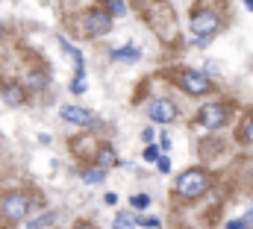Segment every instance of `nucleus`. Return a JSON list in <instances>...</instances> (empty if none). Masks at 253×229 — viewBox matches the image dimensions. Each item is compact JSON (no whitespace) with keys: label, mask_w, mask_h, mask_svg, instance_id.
Here are the masks:
<instances>
[{"label":"nucleus","mask_w":253,"mask_h":229,"mask_svg":"<svg viewBox=\"0 0 253 229\" xmlns=\"http://www.w3.org/2000/svg\"><path fill=\"white\" fill-rule=\"evenodd\" d=\"M3 100L9 103V106H21V100H24V91H21V85H3Z\"/></svg>","instance_id":"1a4fd4ad"},{"label":"nucleus","mask_w":253,"mask_h":229,"mask_svg":"<svg viewBox=\"0 0 253 229\" xmlns=\"http://www.w3.org/2000/svg\"><path fill=\"white\" fill-rule=\"evenodd\" d=\"M109 15H115V18H121V15H126L124 0H109Z\"/></svg>","instance_id":"ddd939ff"},{"label":"nucleus","mask_w":253,"mask_h":229,"mask_svg":"<svg viewBox=\"0 0 253 229\" xmlns=\"http://www.w3.org/2000/svg\"><path fill=\"white\" fill-rule=\"evenodd\" d=\"M156 165H159V171H162V173L171 171V159H168V156H159V159H156Z\"/></svg>","instance_id":"6ab92c4d"},{"label":"nucleus","mask_w":253,"mask_h":229,"mask_svg":"<svg viewBox=\"0 0 253 229\" xmlns=\"http://www.w3.org/2000/svg\"><path fill=\"white\" fill-rule=\"evenodd\" d=\"M132 227H138V221H135L129 212H121V215L115 218V229H132Z\"/></svg>","instance_id":"9b49d317"},{"label":"nucleus","mask_w":253,"mask_h":229,"mask_svg":"<svg viewBox=\"0 0 253 229\" xmlns=\"http://www.w3.org/2000/svg\"><path fill=\"white\" fill-rule=\"evenodd\" d=\"M97 162H100V168H109V165L115 162V156H112V150H109V147H103V150H100V156H97Z\"/></svg>","instance_id":"2eb2a0df"},{"label":"nucleus","mask_w":253,"mask_h":229,"mask_svg":"<svg viewBox=\"0 0 253 229\" xmlns=\"http://www.w3.org/2000/svg\"><path fill=\"white\" fill-rule=\"evenodd\" d=\"M227 229H248V227H245V221H230Z\"/></svg>","instance_id":"4be33fe9"},{"label":"nucleus","mask_w":253,"mask_h":229,"mask_svg":"<svg viewBox=\"0 0 253 229\" xmlns=\"http://www.w3.org/2000/svg\"><path fill=\"white\" fill-rule=\"evenodd\" d=\"M147 112H150V117H153L156 123H171V120H177V106H174L171 100H153Z\"/></svg>","instance_id":"39448f33"},{"label":"nucleus","mask_w":253,"mask_h":229,"mask_svg":"<svg viewBox=\"0 0 253 229\" xmlns=\"http://www.w3.org/2000/svg\"><path fill=\"white\" fill-rule=\"evenodd\" d=\"M242 132H245V141H251V144H253V120L245 123V129H242Z\"/></svg>","instance_id":"412c9836"},{"label":"nucleus","mask_w":253,"mask_h":229,"mask_svg":"<svg viewBox=\"0 0 253 229\" xmlns=\"http://www.w3.org/2000/svg\"><path fill=\"white\" fill-rule=\"evenodd\" d=\"M138 227H147V229H156V227H159V221H156V218H141V221H138Z\"/></svg>","instance_id":"aec40b11"},{"label":"nucleus","mask_w":253,"mask_h":229,"mask_svg":"<svg viewBox=\"0 0 253 229\" xmlns=\"http://www.w3.org/2000/svg\"><path fill=\"white\" fill-rule=\"evenodd\" d=\"M200 120H203V126H209V129H221L224 120H227V109H224L221 103H209V106L200 109Z\"/></svg>","instance_id":"20e7f679"},{"label":"nucleus","mask_w":253,"mask_h":229,"mask_svg":"<svg viewBox=\"0 0 253 229\" xmlns=\"http://www.w3.org/2000/svg\"><path fill=\"white\" fill-rule=\"evenodd\" d=\"M141 138H144V141L150 144V141H153V129H144V132H141Z\"/></svg>","instance_id":"5701e85b"},{"label":"nucleus","mask_w":253,"mask_h":229,"mask_svg":"<svg viewBox=\"0 0 253 229\" xmlns=\"http://www.w3.org/2000/svg\"><path fill=\"white\" fill-rule=\"evenodd\" d=\"M129 206L141 212V209H147V206H150V197H147V194H132V197H129Z\"/></svg>","instance_id":"f8f14e48"},{"label":"nucleus","mask_w":253,"mask_h":229,"mask_svg":"<svg viewBox=\"0 0 253 229\" xmlns=\"http://www.w3.org/2000/svg\"><path fill=\"white\" fill-rule=\"evenodd\" d=\"M109 27H112V15L97 12V9H91V12L85 15V30H88L91 36H106Z\"/></svg>","instance_id":"7ed1b4c3"},{"label":"nucleus","mask_w":253,"mask_h":229,"mask_svg":"<svg viewBox=\"0 0 253 229\" xmlns=\"http://www.w3.org/2000/svg\"><path fill=\"white\" fill-rule=\"evenodd\" d=\"M100 179H103V168H94V171L85 173V182H88V185H91V182H100Z\"/></svg>","instance_id":"f3484780"},{"label":"nucleus","mask_w":253,"mask_h":229,"mask_svg":"<svg viewBox=\"0 0 253 229\" xmlns=\"http://www.w3.org/2000/svg\"><path fill=\"white\" fill-rule=\"evenodd\" d=\"M71 91H74V94H83V91H85V74H77V76H74Z\"/></svg>","instance_id":"4468645a"},{"label":"nucleus","mask_w":253,"mask_h":229,"mask_svg":"<svg viewBox=\"0 0 253 229\" xmlns=\"http://www.w3.org/2000/svg\"><path fill=\"white\" fill-rule=\"evenodd\" d=\"M77 229H91V227H77Z\"/></svg>","instance_id":"a878e982"},{"label":"nucleus","mask_w":253,"mask_h":229,"mask_svg":"<svg viewBox=\"0 0 253 229\" xmlns=\"http://www.w3.org/2000/svg\"><path fill=\"white\" fill-rule=\"evenodd\" d=\"M191 30H194L197 36H212V33L218 30V15H215V12H197V15L191 18Z\"/></svg>","instance_id":"423d86ee"},{"label":"nucleus","mask_w":253,"mask_h":229,"mask_svg":"<svg viewBox=\"0 0 253 229\" xmlns=\"http://www.w3.org/2000/svg\"><path fill=\"white\" fill-rule=\"evenodd\" d=\"M0 215L9 221H21L27 215V197L24 194H6L0 203Z\"/></svg>","instance_id":"f03ea898"},{"label":"nucleus","mask_w":253,"mask_h":229,"mask_svg":"<svg viewBox=\"0 0 253 229\" xmlns=\"http://www.w3.org/2000/svg\"><path fill=\"white\" fill-rule=\"evenodd\" d=\"M180 82H183V88H186L189 94H203V91H209V79H206L203 74H197V71H183Z\"/></svg>","instance_id":"0eeeda50"},{"label":"nucleus","mask_w":253,"mask_h":229,"mask_svg":"<svg viewBox=\"0 0 253 229\" xmlns=\"http://www.w3.org/2000/svg\"><path fill=\"white\" fill-rule=\"evenodd\" d=\"M248 9H251V12H253V0H248Z\"/></svg>","instance_id":"393cba45"},{"label":"nucleus","mask_w":253,"mask_h":229,"mask_svg":"<svg viewBox=\"0 0 253 229\" xmlns=\"http://www.w3.org/2000/svg\"><path fill=\"white\" fill-rule=\"evenodd\" d=\"M141 50L138 47H124V50H112V59L115 62H138Z\"/></svg>","instance_id":"9d476101"},{"label":"nucleus","mask_w":253,"mask_h":229,"mask_svg":"<svg viewBox=\"0 0 253 229\" xmlns=\"http://www.w3.org/2000/svg\"><path fill=\"white\" fill-rule=\"evenodd\" d=\"M62 117L68 123H77V126H85V123H91V112L88 109H83V106H65L62 109Z\"/></svg>","instance_id":"6e6552de"},{"label":"nucleus","mask_w":253,"mask_h":229,"mask_svg":"<svg viewBox=\"0 0 253 229\" xmlns=\"http://www.w3.org/2000/svg\"><path fill=\"white\" fill-rule=\"evenodd\" d=\"M177 191L183 197H197L206 191V173L203 171H186L180 179H177Z\"/></svg>","instance_id":"f257e3e1"},{"label":"nucleus","mask_w":253,"mask_h":229,"mask_svg":"<svg viewBox=\"0 0 253 229\" xmlns=\"http://www.w3.org/2000/svg\"><path fill=\"white\" fill-rule=\"evenodd\" d=\"M156 159H159V150H156V147L150 144V147L144 150V162H156Z\"/></svg>","instance_id":"a211bd4d"},{"label":"nucleus","mask_w":253,"mask_h":229,"mask_svg":"<svg viewBox=\"0 0 253 229\" xmlns=\"http://www.w3.org/2000/svg\"><path fill=\"white\" fill-rule=\"evenodd\" d=\"M47 224H53V215H44V218H36V221H33V224H30L27 229H44Z\"/></svg>","instance_id":"dca6fc26"},{"label":"nucleus","mask_w":253,"mask_h":229,"mask_svg":"<svg viewBox=\"0 0 253 229\" xmlns=\"http://www.w3.org/2000/svg\"><path fill=\"white\" fill-rule=\"evenodd\" d=\"M242 221H245V227H251V224H253V209L245 215V218H242Z\"/></svg>","instance_id":"b1692460"}]
</instances>
